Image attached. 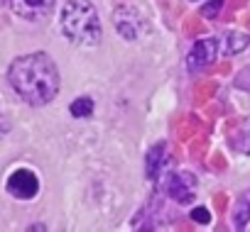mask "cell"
Here are the masks:
<instances>
[{"mask_svg": "<svg viewBox=\"0 0 250 232\" xmlns=\"http://www.w3.org/2000/svg\"><path fill=\"white\" fill-rule=\"evenodd\" d=\"M216 52H218V42L216 39H201V42H196L191 47V52H189V59H187L189 61V71L196 73V71L206 69L216 59Z\"/></svg>", "mask_w": 250, "mask_h": 232, "instance_id": "cell-6", "label": "cell"}, {"mask_svg": "<svg viewBox=\"0 0 250 232\" xmlns=\"http://www.w3.org/2000/svg\"><path fill=\"white\" fill-rule=\"evenodd\" d=\"M191 220H194V222L206 225V222L211 220V215H208V210H206V208H194V210H191Z\"/></svg>", "mask_w": 250, "mask_h": 232, "instance_id": "cell-13", "label": "cell"}, {"mask_svg": "<svg viewBox=\"0 0 250 232\" xmlns=\"http://www.w3.org/2000/svg\"><path fill=\"white\" fill-rule=\"evenodd\" d=\"M62 32L79 47H96L103 37L98 13L91 0H69L62 8Z\"/></svg>", "mask_w": 250, "mask_h": 232, "instance_id": "cell-2", "label": "cell"}, {"mask_svg": "<svg viewBox=\"0 0 250 232\" xmlns=\"http://www.w3.org/2000/svg\"><path fill=\"white\" fill-rule=\"evenodd\" d=\"M221 8H223V0H211L208 5L201 8V15H204V18H216V15L221 13Z\"/></svg>", "mask_w": 250, "mask_h": 232, "instance_id": "cell-12", "label": "cell"}, {"mask_svg": "<svg viewBox=\"0 0 250 232\" xmlns=\"http://www.w3.org/2000/svg\"><path fill=\"white\" fill-rule=\"evenodd\" d=\"M8 130H10V123H8V115L0 110V137H5L8 135Z\"/></svg>", "mask_w": 250, "mask_h": 232, "instance_id": "cell-14", "label": "cell"}, {"mask_svg": "<svg viewBox=\"0 0 250 232\" xmlns=\"http://www.w3.org/2000/svg\"><path fill=\"white\" fill-rule=\"evenodd\" d=\"M69 110H71V115H76V118H88V115L93 112V100L91 98H76Z\"/></svg>", "mask_w": 250, "mask_h": 232, "instance_id": "cell-11", "label": "cell"}, {"mask_svg": "<svg viewBox=\"0 0 250 232\" xmlns=\"http://www.w3.org/2000/svg\"><path fill=\"white\" fill-rule=\"evenodd\" d=\"M40 191V178L35 176V171L30 169H18L10 178H8V193L15 196V198H22V200H30L35 198Z\"/></svg>", "mask_w": 250, "mask_h": 232, "instance_id": "cell-4", "label": "cell"}, {"mask_svg": "<svg viewBox=\"0 0 250 232\" xmlns=\"http://www.w3.org/2000/svg\"><path fill=\"white\" fill-rule=\"evenodd\" d=\"M226 52L228 54H238V52H243L245 49V44H248V37L243 35V32H228L226 35Z\"/></svg>", "mask_w": 250, "mask_h": 232, "instance_id": "cell-10", "label": "cell"}, {"mask_svg": "<svg viewBox=\"0 0 250 232\" xmlns=\"http://www.w3.org/2000/svg\"><path fill=\"white\" fill-rule=\"evenodd\" d=\"M54 8V0H13V13L27 22L44 20Z\"/></svg>", "mask_w": 250, "mask_h": 232, "instance_id": "cell-5", "label": "cell"}, {"mask_svg": "<svg viewBox=\"0 0 250 232\" xmlns=\"http://www.w3.org/2000/svg\"><path fill=\"white\" fill-rule=\"evenodd\" d=\"M167 193L177 203H191L194 200V178L189 174H174L167 183Z\"/></svg>", "mask_w": 250, "mask_h": 232, "instance_id": "cell-7", "label": "cell"}, {"mask_svg": "<svg viewBox=\"0 0 250 232\" xmlns=\"http://www.w3.org/2000/svg\"><path fill=\"white\" fill-rule=\"evenodd\" d=\"M8 81L13 90L30 105H47L59 93V69L49 54L35 52L18 56L8 69Z\"/></svg>", "mask_w": 250, "mask_h": 232, "instance_id": "cell-1", "label": "cell"}, {"mask_svg": "<svg viewBox=\"0 0 250 232\" xmlns=\"http://www.w3.org/2000/svg\"><path fill=\"white\" fill-rule=\"evenodd\" d=\"M162 161H165V144H157V147H152V152L147 157V176L150 178H155L160 174Z\"/></svg>", "mask_w": 250, "mask_h": 232, "instance_id": "cell-9", "label": "cell"}, {"mask_svg": "<svg viewBox=\"0 0 250 232\" xmlns=\"http://www.w3.org/2000/svg\"><path fill=\"white\" fill-rule=\"evenodd\" d=\"M113 25L118 30V35L128 42H138L150 27H147V18L133 8V5H118L113 10Z\"/></svg>", "mask_w": 250, "mask_h": 232, "instance_id": "cell-3", "label": "cell"}, {"mask_svg": "<svg viewBox=\"0 0 250 232\" xmlns=\"http://www.w3.org/2000/svg\"><path fill=\"white\" fill-rule=\"evenodd\" d=\"M248 220H250V191H245L238 198L235 208H233V222H235V227H243Z\"/></svg>", "mask_w": 250, "mask_h": 232, "instance_id": "cell-8", "label": "cell"}]
</instances>
